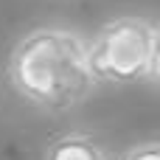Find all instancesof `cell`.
I'll return each instance as SVG.
<instances>
[{"instance_id":"1","label":"cell","mask_w":160,"mask_h":160,"mask_svg":"<svg viewBox=\"0 0 160 160\" xmlns=\"http://www.w3.org/2000/svg\"><path fill=\"white\" fill-rule=\"evenodd\" d=\"M6 76L22 101L51 115L76 110L96 90L87 37L65 25H39L20 37L8 53Z\"/></svg>"},{"instance_id":"5","label":"cell","mask_w":160,"mask_h":160,"mask_svg":"<svg viewBox=\"0 0 160 160\" xmlns=\"http://www.w3.org/2000/svg\"><path fill=\"white\" fill-rule=\"evenodd\" d=\"M146 82L160 90V22H158V31H155V45H152V59H149Z\"/></svg>"},{"instance_id":"3","label":"cell","mask_w":160,"mask_h":160,"mask_svg":"<svg viewBox=\"0 0 160 160\" xmlns=\"http://www.w3.org/2000/svg\"><path fill=\"white\" fill-rule=\"evenodd\" d=\"M42 160H107V152L90 132L70 129L48 141Z\"/></svg>"},{"instance_id":"2","label":"cell","mask_w":160,"mask_h":160,"mask_svg":"<svg viewBox=\"0 0 160 160\" xmlns=\"http://www.w3.org/2000/svg\"><path fill=\"white\" fill-rule=\"evenodd\" d=\"M158 22L141 14H121L107 20L93 39H87V65L96 84L129 87L146 82Z\"/></svg>"},{"instance_id":"4","label":"cell","mask_w":160,"mask_h":160,"mask_svg":"<svg viewBox=\"0 0 160 160\" xmlns=\"http://www.w3.org/2000/svg\"><path fill=\"white\" fill-rule=\"evenodd\" d=\"M118 160H160V141H143L129 146Z\"/></svg>"}]
</instances>
